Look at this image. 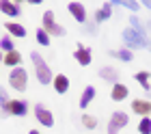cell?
Listing matches in <instances>:
<instances>
[{
    "label": "cell",
    "instance_id": "obj_17",
    "mask_svg": "<svg viewBox=\"0 0 151 134\" xmlns=\"http://www.w3.org/2000/svg\"><path fill=\"white\" fill-rule=\"evenodd\" d=\"M4 30L9 33V37H26V28L17 22H4Z\"/></svg>",
    "mask_w": 151,
    "mask_h": 134
},
{
    "label": "cell",
    "instance_id": "obj_15",
    "mask_svg": "<svg viewBox=\"0 0 151 134\" xmlns=\"http://www.w3.org/2000/svg\"><path fill=\"white\" fill-rule=\"evenodd\" d=\"M52 84H54V91H56V93H60V95L69 91V78H67L65 74L54 76V78H52Z\"/></svg>",
    "mask_w": 151,
    "mask_h": 134
},
{
    "label": "cell",
    "instance_id": "obj_7",
    "mask_svg": "<svg viewBox=\"0 0 151 134\" xmlns=\"http://www.w3.org/2000/svg\"><path fill=\"white\" fill-rule=\"evenodd\" d=\"M9 115L26 117V115H28V102H24V100H11L9 102Z\"/></svg>",
    "mask_w": 151,
    "mask_h": 134
},
{
    "label": "cell",
    "instance_id": "obj_8",
    "mask_svg": "<svg viewBox=\"0 0 151 134\" xmlns=\"http://www.w3.org/2000/svg\"><path fill=\"white\" fill-rule=\"evenodd\" d=\"M73 59L80 63V65H91L93 63V54H91V50H88L86 46H78L76 48V52H73Z\"/></svg>",
    "mask_w": 151,
    "mask_h": 134
},
{
    "label": "cell",
    "instance_id": "obj_22",
    "mask_svg": "<svg viewBox=\"0 0 151 134\" xmlns=\"http://www.w3.org/2000/svg\"><path fill=\"white\" fill-rule=\"evenodd\" d=\"M129 28L136 30V33H140V35H147V28H145V24L140 22L138 15H129Z\"/></svg>",
    "mask_w": 151,
    "mask_h": 134
},
{
    "label": "cell",
    "instance_id": "obj_24",
    "mask_svg": "<svg viewBox=\"0 0 151 134\" xmlns=\"http://www.w3.org/2000/svg\"><path fill=\"white\" fill-rule=\"evenodd\" d=\"M80 121H82V125H84L86 130H95V128H97V119H95L93 115H86V112H84Z\"/></svg>",
    "mask_w": 151,
    "mask_h": 134
},
{
    "label": "cell",
    "instance_id": "obj_20",
    "mask_svg": "<svg viewBox=\"0 0 151 134\" xmlns=\"http://www.w3.org/2000/svg\"><path fill=\"white\" fill-rule=\"evenodd\" d=\"M93 100H95V87H86L80 95V108H86Z\"/></svg>",
    "mask_w": 151,
    "mask_h": 134
},
{
    "label": "cell",
    "instance_id": "obj_29",
    "mask_svg": "<svg viewBox=\"0 0 151 134\" xmlns=\"http://www.w3.org/2000/svg\"><path fill=\"white\" fill-rule=\"evenodd\" d=\"M28 134H41V132H39V130H30Z\"/></svg>",
    "mask_w": 151,
    "mask_h": 134
},
{
    "label": "cell",
    "instance_id": "obj_14",
    "mask_svg": "<svg viewBox=\"0 0 151 134\" xmlns=\"http://www.w3.org/2000/svg\"><path fill=\"white\" fill-rule=\"evenodd\" d=\"M132 112H136V115H140V117H149L151 102L149 100H134L132 102Z\"/></svg>",
    "mask_w": 151,
    "mask_h": 134
},
{
    "label": "cell",
    "instance_id": "obj_23",
    "mask_svg": "<svg viewBox=\"0 0 151 134\" xmlns=\"http://www.w3.org/2000/svg\"><path fill=\"white\" fill-rule=\"evenodd\" d=\"M0 50H2L4 54L11 52V50H15V41H13V37H9V35H2V37H0Z\"/></svg>",
    "mask_w": 151,
    "mask_h": 134
},
{
    "label": "cell",
    "instance_id": "obj_26",
    "mask_svg": "<svg viewBox=\"0 0 151 134\" xmlns=\"http://www.w3.org/2000/svg\"><path fill=\"white\" fill-rule=\"evenodd\" d=\"M35 35H37V43H39V46H45V48L50 46V35H47L43 28H39Z\"/></svg>",
    "mask_w": 151,
    "mask_h": 134
},
{
    "label": "cell",
    "instance_id": "obj_16",
    "mask_svg": "<svg viewBox=\"0 0 151 134\" xmlns=\"http://www.w3.org/2000/svg\"><path fill=\"white\" fill-rule=\"evenodd\" d=\"M2 63L6 67H22V54H19L17 50H11V52H6L4 56H2Z\"/></svg>",
    "mask_w": 151,
    "mask_h": 134
},
{
    "label": "cell",
    "instance_id": "obj_19",
    "mask_svg": "<svg viewBox=\"0 0 151 134\" xmlns=\"http://www.w3.org/2000/svg\"><path fill=\"white\" fill-rule=\"evenodd\" d=\"M108 54H110L112 59H119V61H123V63H129V61L134 59V52H129L127 48H121V50H110Z\"/></svg>",
    "mask_w": 151,
    "mask_h": 134
},
{
    "label": "cell",
    "instance_id": "obj_21",
    "mask_svg": "<svg viewBox=\"0 0 151 134\" xmlns=\"http://www.w3.org/2000/svg\"><path fill=\"white\" fill-rule=\"evenodd\" d=\"M134 78H136V82H138L140 87L147 91V93L151 91V76H149V72H138V74L134 76Z\"/></svg>",
    "mask_w": 151,
    "mask_h": 134
},
{
    "label": "cell",
    "instance_id": "obj_10",
    "mask_svg": "<svg viewBox=\"0 0 151 134\" xmlns=\"http://www.w3.org/2000/svg\"><path fill=\"white\" fill-rule=\"evenodd\" d=\"M112 17V4L110 2H104L99 7V9H95V24H104L106 20H110Z\"/></svg>",
    "mask_w": 151,
    "mask_h": 134
},
{
    "label": "cell",
    "instance_id": "obj_30",
    "mask_svg": "<svg viewBox=\"0 0 151 134\" xmlns=\"http://www.w3.org/2000/svg\"><path fill=\"white\" fill-rule=\"evenodd\" d=\"M2 56H4V54H2V52H0V63H2Z\"/></svg>",
    "mask_w": 151,
    "mask_h": 134
},
{
    "label": "cell",
    "instance_id": "obj_5",
    "mask_svg": "<svg viewBox=\"0 0 151 134\" xmlns=\"http://www.w3.org/2000/svg\"><path fill=\"white\" fill-rule=\"evenodd\" d=\"M127 123H129L127 112H123V110L112 112L110 121H108V134H119V130H121V128H125Z\"/></svg>",
    "mask_w": 151,
    "mask_h": 134
},
{
    "label": "cell",
    "instance_id": "obj_12",
    "mask_svg": "<svg viewBox=\"0 0 151 134\" xmlns=\"http://www.w3.org/2000/svg\"><path fill=\"white\" fill-rule=\"evenodd\" d=\"M127 95H129V89H127L123 82L112 84V89H110V97H112L114 102H123V100H127Z\"/></svg>",
    "mask_w": 151,
    "mask_h": 134
},
{
    "label": "cell",
    "instance_id": "obj_2",
    "mask_svg": "<svg viewBox=\"0 0 151 134\" xmlns=\"http://www.w3.org/2000/svg\"><path fill=\"white\" fill-rule=\"evenodd\" d=\"M121 39H123V43H125V48H127L129 52H132V50H142V48H149V37H147V35L136 33V30H132L129 26L123 30Z\"/></svg>",
    "mask_w": 151,
    "mask_h": 134
},
{
    "label": "cell",
    "instance_id": "obj_6",
    "mask_svg": "<svg viewBox=\"0 0 151 134\" xmlns=\"http://www.w3.org/2000/svg\"><path fill=\"white\" fill-rule=\"evenodd\" d=\"M35 117H37V121H39L41 125H45V128H52V125H54L52 112L47 110L43 104H35Z\"/></svg>",
    "mask_w": 151,
    "mask_h": 134
},
{
    "label": "cell",
    "instance_id": "obj_25",
    "mask_svg": "<svg viewBox=\"0 0 151 134\" xmlns=\"http://www.w3.org/2000/svg\"><path fill=\"white\" fill-rule=\"evenodd\" d=\"M9 95H6V89H2L0 87V108H2V112L4 115H9Z\"/></svg>",
    "mask_w": 151,
    "mask_h": 134
},
{
    "label": "cell",
    "instance_id": "obj_9",
    "mask_svg": "<svg viewBox=\"0 0 151 134\" xmlns=\"http://www.w3.org/2000/svg\"><path fill=\"white\" fill-rule=\"evenodd\" d=\"M69 13L73 15L76 22H80V24H86V7L84 4H80V2H69Z\"/></svg>",
    "mask_w": 151,
    "mask_h": 134
},
{
    "label": "cell",
    "instance_id": "obj_18",
    "mask_svg": "<svg viewBox=\"0 0 151 134\" xmlns=\"http://www.w3.org/2000/svg\"><path fill=\"white\" fill-rule=\"evenodd\" d=\"M108 2H110L112 7H123V9H129L132 13H136L140 9V4L136 2V0H108Z\"/></svg>",
    "mask_w": 151,
    "mask_h": 134
},
{
    "label": "cell",
    "instance_id": "obj_1",
    "mask_svg": "<svg viewBox=\"0 0 151 134\" xmlns=\"http://www.w3.org/2000/svg\"><path fill=\"white\" fill-rule=\"evenodd\" d=\"M30 61H32V65H35V74H37L39 84H50L52 78H54V74H52L50 65L45 63V59L39 52H30Z\"/></svg>",
    "mask_w": 151,
    "mask_h": 134
},
{
    "label": "cell",
    "instance_id": "obj_3",
    "mask_svg": "<svg viewBox=\"0 0 151 134\" xmlns=\"http://www.w3.org/2000/svg\"><path fill=\"white\" fill-rule=\"evenodd\" d=\"M9 84H11V89H15V91H26V87H28V72H26L24 67H15V69H11L9 72Z\"/></svg>",
    "mask_w": 151,
    "mask_h": 134
},
{
    "label": "cell",
    "instance_id": "obj_31",
    "mask_svg": "<svg viewBox=\"0 0 151 134\" xmlns=\"http://www.w3.org/2000/svg\"><path fill=\"white\" fill-rule=\"evenodd\" d=\"M149 48H151V39H149Z\"/></svg>",
    "mask_w": 151,
    "mask_h": 134
},
{
    "label": "cell",
    "instance_id": "obj_13",
    "mask_svg": "<svg viewBox=\"0 0 151 134\" xmlns=\"http://www.w3.org/2000/svg\"><path fill=\"white\" fill-rule=\"evenodd\" d=\"M119 76H121V72H119V69H114V67H101L99 69V78L106 80V82H110V84L119 82Z\"/></svg>",
    "mask_w": 151,
    "mask_h": 134
},
{
    "label": "cell",
    "instance_id": "obj_27",
    "mask_svg": "<svg viewBox=\"0 0 151 134\" xmlns=\"http://www.w3.org/2000/svg\"><path fill=\"white\" fill-rule=\"evenodd\" d=\"M138 132H140V134H151V119H149V117H142V119H140Z\"/></svg>",
    "mask_w": 151,
    "mask_h": 134
},
{
    "label": "cell",
    "instance_id": "obj_4",
    "mask_svg": "<svg viewBox=\"0 0 151 134\" xmlns=\"http://www.w3.org/2000/svg\"><path fill=\"white\" fill-rule=\"evenodd\" d=\"M43 30L47 33V35H54V37H65V26H60V24H56V20H54V11H45L43 13Z\"/></svg>",
    "mask_w": 151,
    "mask_h": 134
},
{
    "label": "cell",
    "instance_id": "obj_11",
    "mask_svg": "<svg viewBox=\"0 0 151 134\" xmlns=\"http://www.w3.org/2000/svg\"><path fill=\"white\" fill-rule=\"evenodd\" d=\"M0 11H2L6 17H19V13H22L19 4L11 2V0H0Z\"/></svg>",
    "mask_w": 151,
    "mask_h": 134
},
{
    "label": "cell",
    "instance_id": "obj_28",
    "mask_svg": "<svg viewBox=\"0 0 151 134\" xmlns=\"http://www.w3.org/2000/svg\"><path fill=\"white\" fill-rule=\"evenodd\" d=\"M140 7H145V9H149V11H151V0H142Z\"/></svg>",
    "mask_w": 151,
    "mask_h": 134
}]
</instances>
